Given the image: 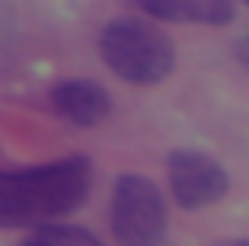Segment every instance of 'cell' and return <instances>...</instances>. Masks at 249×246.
Wrapping results in <instances>:
<instances>
[{
    "mask_svg": "<svg viewBox=\"0 0 249 246\" xmlns=\"http://www.w3.org/2000/svg\"><path fill=\"white\" fill-rule=\"evenodd\" d=\"M166 174H170V196L184 210L213 207V203L224 199V192H228L224 167L213 156H206V152H192V149L170 152Z\"/></svg>",
    "mask_w": 249,
    "mask_h": 246,
    "instance_id": "277c9868",
    "label": "cell"
},
{
    "mask_svg": "<svg viewBox=\"0 0 249 246\" xmlns=\"http://www.w3.org/2000/svg\"><path fill=\"white\" fill-rule=\"evenodd\" d=\"M51 105L62 120L76 127H98L112 113V98L94 80H62L51 87Z\"/></svg>",
    "mask_w": 249,
    "mask_h": 246,
    "instance_id": "5b68a950",
    "label": "cell"
},
{
    "mask_svg": "<svg viewBox=\"0 0 249 246\" xmlns=\"http://www.w3.org/2000/svg\"><path fill=\"white\" fill-rule=\"evenodd\" d=\"M22 246H105L94 232L72 225H44L40 232H33Z\"/></svg>",
    "mask_w": 249,
    "mask_h": 246,
    "instance_id": "52a82bcc",
    "label": "cell"
},
{
    "mask_svg": "<svg viewBox=\"0 0 249 246\" xmlns=\"http://www.w3.org/2000/svg\"><path fill=\"white\" fill-rule=\"evenodd\" d=\"M148 19L159 22H206L224 25L235 19V0H137Z\"/></svg>",
    "mask_w": 249,
    "mask_h": 246,
    "instance_id": "8992f818",
    "label": "cell"
},
{
    "mask_svg": "<svg viewBox=\"0 0 249 246\" xmlns=\"http://www.w3.org/2000/svg\"><path fill=\"white\" fill-rule=\"evenodd\" d=\"M112 235L119 246H159L166 239V199L141 174H123L112 192Z\"/></svg>",
    "mask_w": 249,
    "mask_h": 246,
    "instance_id": "3957f363",
    "label": "cell"
},
{
    "mask_svg": "<svg viewBox=\"0 0 249 246\" xmlns=\"http://www.w3.org/2000/svg\"><path fill=\"white\" fill-rule=\"evenodd\" d=\"M217 246H249V239H231V243H217Z\"/></svg>",
    "mask_w": 249,
    "mask_h": 246,
    "instance_id": "9c48e42d",
    "label": "cell"
},
{
    "mask_svg": "<svg viewBox=\"0 0 249 246\" xmlns=\"http://www.w3.org/2000/svg\"><path fill=\"white\" fill-rule=\"evenodd\" d=\"M101 58L119 80L148 87L174 73L177 51L174 40L159 29L156 22L144 19H112L101 29Z\"/></svg>",
    "mask_w": 249,
    "mask_h": 246,
    "instance_id": "7a4b0ae2",
    "label": "cell"
},
{
    "mask_svg": "<svg viewBox=\"0 0 249 246\" xmlns=\"http://www.w3.org/2000/svg\"><path fill=\"white\" fill-rule=\"evenodd\" d=\"M15 51H18V25H15L7 7H0V69L11 65Z\"/></svg>",
    "mask_w": 249,
    "mask_h": 246,
    "instance_id": "ba28073f",
    "label": "cell"
},
{
    "mask_svg": "<svg viewBox=\"0 0 249 246\" xmlns=\"http://www.w3.org/2000/svg\"><path fill=\"white\" fill-rule=\"evenodd\" d=\"M94 167L87 156H65L54 163L0 170V225L29 228L62 221L90 196Z\"/></svg>",
    "mask_w": 249,
    "mask_h": 246,
    "instance_id": "6da1fadb",
    "label": "cell"
}]
</instances>
